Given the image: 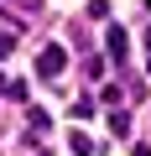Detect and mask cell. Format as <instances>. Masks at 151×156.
Wrapping results in <instances>:
<instances>
[{
    "label": "cell",
    "instance_id": "1",
    "mask_svg": "<svg viewBox=\"0 0 151 156\" xmlns=\"http://www.w3.org/2000/svg\"><path fill=\"white\" fill-rule=\"evenodd\" d=\"M63 68H68V47H63V42H47L42 57H37V78H57Z\"/></svg>",
    "mask_w": 151,
    "mask_h": 156
},
{
    "label": "cell",
    "instance_id": "2",
    "mask_svg": "<svg viewBox=\"0 0 151 156\" xmlns=\"http://www.w3.org/2000/svg\"><path fill=\"white\" fill-rule=\"evenodd\" d=\"M104 52H110V62H125V52H130L125 26H104Z\"/></svg>",
    "mask_w": 151,
    "mask_h": 156
},
{
    "label": "cell",
    "instance_id": "3",
    "mask_svg": "<svg viewBox=\"0 0 151 156\" xmlns=\"http://www.w3.org/2000/svg\"><path fill=\"white\" fill-rule=\"evenodd\" d=\"M68 146H73V156H94V151H99V146H94L84 130H73V135H68Z\"/></svg>",
    "mask_w": 151,
    "mask_h": 156
},
{
    "label": "cell",
    "instance_id": "4",
    "mask_svg": "<svg viewBox=\"0 0 151 156\" xmlns=\"http://www.w3.org/2000/svg\"><path fill=\"white\" fill-rule=\"evenodd\" d=\"M110 130H115V135H125V130H130V115H120V109H115V115H110Z\"/></svg>",
    "mask_w": 151,
    "mask_h": 156
},
{
    "label": "cell",
    "instance_id": "5",
    "mask_svg": "<svg viewBox=\"0 0 151 156\" xmlns=\"http://www.w3.org/2000/svg\"><path fill=\"white\" fill-rule=\"evenodd\" d=\"M130 156H151V146H130Z\"/></svg>",
    "mask_w": 151,
    "mask_h": 156
},
{
    "label": "cell",
    "instance_id": "6",
    "mask_svg": "<svg viewBox=\"0 0 151 156\" xmlns=\"http://www.w3.org/2000/svg\"><path fill=\"white\" fill-rule=\"evenodd\" d=\"M5 52H11V37H0V57H5Z\"/></svg>",
    "mask_w": 151,
    "mask_h": 156
},
{
    "label": "cell",
    "instance_id": "7",
    "mask_svg": "<svg viewBox=\"0 0 151 156\" xmlns=\"http://www.w3.org/2000/svg\"><path fill=\"white\" fill-rule=\"evenodd\" d=\"M21 5H26V11H31V5H37V0H21Z\"/></svg>",
    "mask_w": 151,
    "mask_h": 156
},
{
    "label": "cell",
    "instance_id": "8",
    "mask_svg": "<svg viewBox=\"0 0 151 156\" xmlns=\"http://www.w3.org/2000/svg\"><path fill=\"white\" fill-rule=\"evenodd\" d=\"M42 156H52V151H42Z\"/></svg>",
    "mask_w": 151,
    "mask_h": 156
}]
</instances>
